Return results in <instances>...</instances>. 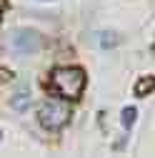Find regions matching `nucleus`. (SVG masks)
<instances>
[{
    "label": "nucleus",
    "instance_id": "nucleus-1",
    "mask_svg": "<svg viewBox=\"0 0 155 158\" xmlns=\"http://www.w3.org/2000/svg\"><path fill=\"white\" fill-rule=\"evenodd\" d=\"M50 88L58 93L68 98V101H75V98H80L83 88H85V70L83 68H55L53 75H50Z\"/></svg>",
    "mask_w": 155,
    "mask_h": 158
},
{
    "label": "nucleus",
    "instance_id": "nucleus-2",
    "mask_svg": "<svg viewBox=\"0 0 155 158\" xmlns=\"http://www.w3.org/2000/svg\"><path fill=\"white\" fill-rule=\"evenodd\" d=\"M38 118H40V126L48 128V131H60L68 121H70V106L63 103V101H48L40 113H38Z\"/></svg>",
    "mask_w": 155,
    "mask_h": 158
},
{
    "label": "nucleus",
    "instance_id": "nucleus-3",
    "mask_svg": "<svg viewBox=\"0 0 155 158\" xmlns=\"http://www.w3.org/2000/svg\"><path fill=\"white\" fill-rule=\"evenodd\" d=\"M13 48L20 53V55H33V53H38L43 48V38L38 35L35 30H18L15 35H13Z\"/></svg>",
    "mask_w": 155,
    "mask_h": 158
},
{
    "label": "nucleus",
    "instance_id": "nucleus-4",
    "mask_svg": "<svg viewBox=\"0 0 155 158\" xmlns=\"http://www.w3.org/2000/svg\"><path fill=\"white\" fill-rule=\"evenodd\" d=\"M153 90H155V75H143L140 81L135 83V95H138V98H145Z\"/></svg>",
    "mask_w": 155,
    "mask_h": 158
},
{
    "label": "nucleus",
    "instance_id": "nucleus-5",
    "mask_svg": "<svg viewBox=\"0 0 155 158\" xmlns=\"http://www.w3.org/2000/svg\"><path fill=\"white\" fill-rule=\"evenodd\" d=\"M135 115H138V110H135V108H125V110H123V118H120V121H123L125 128H130V126L135 123Z\"/></svg>",
    "mask_w": 155,
    "mask_h": 158
},
{
    "label": "nucleus",
    "instance_id": "nucleus-6",
    "mask_svg": "<svg viewBox=\"0 0 155 158\" xmlns=\"http://www.w3.org/2000/svg\"><path fill=\"white\" fill-rule=\"evenodd\" d=\"M28 103H30V95H25V93H18L13 98V108H18V110H23Z\"/></svg>",
    "mask_w": 155,
    "mask_h": 158
},
{
    "label": "nucleus",
    "instance_id": "nucleus-7",
    "mask_svg": "<svg viewBox=\"0 0 155 158\" xmlns=\"http://www.w3.org/2000/svg\"><path fill=\"white\" fill-rule=\"evenodd\" d=\"M10 78H13L10 70H3V68H0V81H10Z\"/></svg>",
    "mask_w": 155,
    "mask_h": 158
}]
</instances>
